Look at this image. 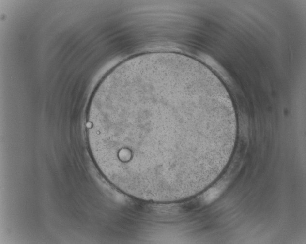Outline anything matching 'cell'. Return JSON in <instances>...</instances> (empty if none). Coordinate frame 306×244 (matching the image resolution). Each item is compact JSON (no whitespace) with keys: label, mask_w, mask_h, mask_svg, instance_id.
<instances>
[{"label":"cell","mask_w":306,"mask_h":244,"mask_svg":"<svg viewBox=\"0 0 306 244\" xmlns=\"http://www.w3.org/2000/svg\"><path fill=\"white\" fill-rule=\"evenodd\" d=\"M87 127L95 162L118 186L163 190L187 175L193 131L180 112L130 107L90 117Z\"/></svg>","instance_id":"obj_1"}]
</instances>
